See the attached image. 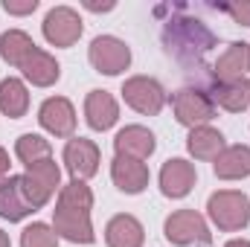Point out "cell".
<instances>
[{
	"label": "cell",
	"mask_w": 250,
	"mask_h": 247,
	"mask_svg": "<svg viewBox=\"0 0 250 247\" xmlns=\"http://www.w3.org/2000/svg\"><path fill=\"white\" fill-rule=\"evenodd\" d=\"M93 192L84 181H70L62 186L56 209H53V230L56 236L73 245H93L96 233L90 224Z\"/></svg>",
	"instance_id": "6da1fadb"
},
{
	"label": "cell",
	"mask_w": 250,
	"mask_h": 247,
	"mask_svg": "<svg viewBox=\"0 0 250 247\" xmlns=\"http://www.w3.org/2000/svg\"><path fill=\"white\" fill-rule=\"evenodd\" d=\"M163 41H166V50L178 62H201V56L212 47L215 38L201 21L172 18L163 29Z\"/></svg>",
	"instance_id": "7a4b0ae2"
},
{
	"label": "cell",
	"mask_w": 250,
	"mask_h": 247,
	"mask_svg": "<svg viewBox=\"0 0 250 247\" xmlns=\"http://www.w3.org/2000/svg\"><path fill=\"white\" fill-rule=\"evenodd\" d=\"M207 215L221 233H239L250 224V201L239 189H218L207 201Z\"/></svg>",
	"instance_id": "3957f363"
},
{
	"label": "cell",
	"mask_w": 250,
	"mask_h": 247,
	"mask_svg": "<svg viewBox=\"0 0 250 247\" xmlns=\"http://www.w3.org/2000/svg\"><path fill=\"white\" fill-rule=\"evenodd\" d=\"M21 184H23V195L26 201L32 204V209L38 212L41 206L50 204V198L56 192H62V169L53 157H44L32 166H26V172L21 175Z\"/></svg>",
	"instance_id": "277c9868"
},
{
	"label": "cell",
	"mask_w": 250,
	"mask_h": 247,
	"mask_svg": "<svg viewBox=\"0 0 250 247\" xmlns=\"http://www.w3.org/2000/svg\"><path fill=\"white\" fill-rule=\"evenodd\" d=\"M163 236L166 242L175 247H189V245H209L212 233L209 224L201 212L195 209H175L166 221H163Z\"/></svg>",
	"instance_id": "5b68a950"
},
{
	"label": "cell",
	"mask_w": 250,
	"mask_h": 247,
	"mask_svg": "<svg viewBox=\"0 0 250 247\" xmlns=\"http://www.w3.org/2000/svg\"><path fill=\"white\" fill-rule=\"evenodd\" d=\"M123 99L125 105L143 117H157L166 105V90L157 79L151 76H131L123 82Z\"/></svg>",
	"instance_id": "8992f818"
},
{
	"label": "cell",
	"mask_w": 250,
	"mask_h": 247,
	"mask_svg": "<svg viewBox=\"0 0 250 247\" xmlns=\"http://www.w3.org/2000/svg\"><path fill=\"white\" fill-rule=\"evenodd\" d=\"M87 59L96 73L102 76H120L131 67V47L117 35H96L87 47Z\"/></svg>",
	"instance_id": "52a82bcc"
},
{
	"label": "cell",
	"mask_w": 250,
	"mask_h": 247,
	"mask_svg": "<svg viewBox=\"0 0 250 247\" xmlns=\"http://www.w3.org/2000/svg\"><path fill=\"white\" fill-rule=\"evenodd\" d=\"M172 111H175V120L192 131L198 125H209V120L215 117V102L209 93L198 87H181L172 96Z\"/></svg>",
	"instance_id": "ba28073f"
},
{
	"label": "cell",
	"mask_w": 250,
	"mask_h": 247,
	"mask_svg": "<svg viewBox=\"0 0 250 247\" xmlns=\"http://www.w3.org/2000/svg\"><path fill=\"white\" fill-rule=\"evenodd\" d=\"M41 29H44L47 44L64 50V47H73V44L82 38L84 23H82L79 12H76L73 6H53V9L47 12V18H44Z\"/></svg>",
	"instance_id": "9c48e42d"
},
{
	"label": "cell",
	"mask_w": 250,
	"mask_h": 247,
	"mask_svg": "<svg viewBox=\"0 0 250 247\" xmlns=\"http://www.w3.org/2000/svg\"><path fill=\"white\" fill-rule=\"evenodd\" d=\"M64 166L73 181H87L99 172V145L87 137H70L64 145Z\"/></svg>",
	"instance_id": "30bf717a"
},
{
	"label": "cell",
	"mask_w": 250,
	"mask_h": 247,
	"mask_svg": "<svg viewBox=\"0 0 250 247\" xmlns=\"http://www.w3.org/2000/svg\"><path fill=\"white\" fill-rule=\"evenodd\" d=\"M38 123L53 137H73L76 131V108L67 96H50L38 108Z\"/></svg>",
	"instance_id": "8fae6325"
},
{
	"label": "cell",
	"mask_w": 250,
	"mask_h": 247,
	"mask_svg": "<svg viewBox=\"0 0 250 247\" xmlns=\"http://www.w3.org/2000/svg\"><path fill=\"white\" fill-rule=\"evenodd\" d=\"M157 148L154 134L146 125H125L114 137V151L117 157H131V160H148Z\"/></svg>",
	"instance_id": "7c38bea8"
},
{
	"label": "cell",
	"mask_w": 250,
	"mask_h": 247,
	"mask_svg": "<svg viewBox=\"0 0 250 247\" xmlns=\"http://www.w3.org/2000/svg\"><path fill=\"white\" fill-rule=\"evenodd\" d=\"M195 181H198V172L184 157H172L160 169V192L166 198H175V201L187 198L189 192H192V186H195Z\"/></svg>",
	"instance_id": "4fadbf2b"
},
{
	"label": "cell",
	"mask_w": 250,
	"mask_h": 247,
	"mask_svg": "<svg viewBox=\"0 0 250 247\" xmlns=\"http://www.w3.org/2000/svg\"><path fill=\"white\" fill-rule=\"evenodd\" d=\"M21 73H23V79H26L29 84H35V87H53V84L62 79V64L56 62V56H50L47 50L35 47V50L26 56V62L21 64Z\"/></svg>",
	"instance_id": "5bb4252c"
},
{
	"label": "cell",
	"mask_w": 250,
	"mask_h": 247,
	"mask_svg": "<svg viewBox=\"0 0 250 247\" xmlns=\"http://www.w3.org/2000/svg\"><path fill=\"white\" fill-rule=\"evenodd\" d=\"M84 120L93 131H108L120 120V105L108 90H90L84 96Z\"/></svg>",
	"instance_id": "9a60e30c"
},
{
	"label": "cell",
	"mask_w": 250,
	"mask_h": 247,
	"mask_svg": "<svg viewBox=\"0 0 250 247\" xmlns=\"http://www.w3.org/2000/svg\"><path fill=\"white\" fill-rule=\"evenodd\" d=\"M148 166L143 160H131V157H114L111 163V181L114 186L125 195H140L148 186Z\"/></svg>",
	"instance_id": "2e32d148"
},
{
	"label": "cell",
	"mask_w": 250,
	"mask_h": 247,
	"mask_svg": "<svg viewBox=\"0 0 250 247\" xmlns=\"http://www.w3.org/2000/svg\"><path fill=\"white\" fill-rule=\"evenodd\" d=\"M32 204L26 201L23 195V184H21V175H9L3 184H0V218L15 224V221H23L26 215H32Z\"/></svg>",
	"instance_id": "e0dca14e"
},
{
	"label": "cell",
	"mask_w": 250,
	"mask_h": 247,
	"mask_svg": "<svg viewBox=\"0 0 250 247\" xmlns=\"http://www.w3.org/2000/svg\"><path fill=\"white\" fill-rule=\"evenodd\" d=\"M245 73H248V44H245V41H233V44L218 56V62L212 64L215 84L242 82Z\"/></svg>",
	"instance_id": "ac0fdd59"
},
{
	"label": "cell",
	"mask_w": 250,
	"mask_h": 247,
	"mask_svg": "<svg viewBox=\"0 0 250 247\" xmlns=\"http://www.w3.org/2000/svg\"><path fill=\"white\" fill-rule=\"evenodd\" d=\"M143 242H146V230L128 212L114 215L105 224V245L108 247H143Z\"/></svg>",
	"instance_id": "d6986e66"
},
{
	"label": "cell",
	"mask_w": 250,
	"mask_h": 247,
	"mask_svg": "<svg viewBox=\"0 0 250 247\" xmlns=\"http://www.w3.org/2000/svg\"><path fill=\"white\" fill-rule=\"evenodd\" d=\"M212 172L221 181H245L250 175V148L248 145H227L215 160H212Z\"/></svg>",
	"instance_id": "ffe728a7"
},
{
	"label": "cell",
	"mask_w": 250,
	"mask_h": 247,
	"mask_svg": "<svg viewBox=\"0 0 250 247\" xmlns=\"http://www.w3.org/2000/svg\"><path fill=\"white\" fill-rule=\"evenodd\" d=\"M224 148H227L224 134L218 128H212V125H198L187 137V151L195 160H215Z\"/></svg>",
	"instance_id": "44dd1931"
},
{
	"label": "cell",
	"mask_w": 250,
	"mask_h": 247,
	"mask_svg": "<svg viewBox=\"0 0 250 247\" xmlns=\"http://www.w3.org/2000/svg\"><path fill=\"white\" fill-rule=\"evenodd\" d=\"M0 111L9 120L26 117V111H29V90H26V84L21 79L9 76V79L0 82Z\"/></svg>",
	"instance_id": "7402d4cb"
},
{
	"label": "cell",
	"mask_w": 250,
	"mask_h": 247,
	"mask_svg": "<svg viewBox=\"0 0 250 247\" xmlns=\"http://www.w3.org/2000/svg\"><path fill=\"white\" fill-rule=\"evenodd\" d=\"M212 102L230 114H242L250 108V82H230V84H215L212 90Z\"/></svg>",
	"instance_id": "603a6c76"
},
{
	"label": "cell",
	"mask_w": 250,
	"mask_h": 247,
	"mask_svg": "<svg viewBox=\"0 0 250 247\" xmlns=\"http://www.w3.org/2000/svg\"><path fill=\"white\" fill-rule=\"evenodd\" d=\"M35 47H38V44H35L23 29H9V32L0 35V59L6 64H12V67H18V70H21V64L26 62V56H29Z\"/></svg>",
	"instance_id": "cb8c5ba5"
},
{
	"label": "cell",
	"mask_w": 250,
	"mask_h": 247,
	"mask_svg": "<svg viewBox=\"0 0 250 247\" xmlns=\"http://www.w3.org/2000/svg\"><path fill=\"white\" fill-rule=\"evenodd\" d=\"M50 151H53L50 148V140H44L41 134H21L15 140V154H18V160L23 166H32V163L50 157Z\"/></svg>",
	"instance_id": "d4e9b609"
},
{
	"label": "cell",
	"mask_w": 250,
	"mask_h": 247,
	"mask_svg": "<svg viewBox=\"0 0 250 247\" xmlns=\"http://www.w3.org/2000/svg\"><path fill=\"white\" fill-rule=\"evenodd\" d=\"M21 247H59V236H56V230L50 224L32 221L21 233Z\"/></svg>",
	"instance_id": "484cf974"
},
{
	"label": "cell",
	"mask_w": 250,
	"mask_h": 247,
	"mask_svg": "<svg viewBox=\"0 0 250 247\" xmlns=\"http://www.w3.org/2000/svg\"><path fill=\"white\" fill-rule=\"evenodd\" d=\"M236 23H242V26H250V0H242V3H227V6H221Z\"/></svg>",
	"instance_id": "4316f807"
},
{
	"label": "cell",
	"mask_w": 250,
	"mask_h": 247,
	"mask_svg": "<svg viewBox=\"0 0 250 247\" xmlns=\"http://www.w3.org/2000/svg\"><path fill=\"white\" fill-rule=\"evenodd\" d=\"M3 12L9 15H32L38 9V0H3Z\"/></svg>",
	"instance_id": "83f0119b"
},
{
	"label": "cell",
	"mask_w": 250,
	"mask_h": 247,
	"mask_svg": "<svg viewBox=\"0 0 250 247\" xmlns=\"http://www.w3.org/2000/svg\"><path fill=\"white\" fill-rule=\"evenodd\" d=\"M117 3L114 0H105V3H96V0H84V9H90V12H111Z\"/></svg>",
	"instance_id": "f1b7e54d"
},
{
	"label": "cell",
	"mask_w": 250,
	"mask_h": 247,
	"mask_svg": "<svg viewBox=\"0 0 250 247\" xmlns=\"http://www.w3.org/2000/svg\"><path fill=\"white\" fill-rule=\"evenodd\" d=\"M9 169H12V163H9V151H6V148L0 145V181H6Z\"/></svg>",
	"instance_id": "f546056e"
},
{
	"label": "cell",
	"mask_w": 250,
	"mask_h": 247,
	"mask_svg": "<svg viewBox=\"0 0 250 247\" xmlns=\"http://www.w3.org/2000/svg\"><path fill=\"white\" fill-rule=\"evenodd\" d=\"M224 247H250V242H248V239H230Z\"/></svg>",
	"instance_id": "4dcf8cb0"
},
{
	"label": "cell",
	"mask_w": 250,
	"mask_h": 247,
	"mask_svg": "<svg viewBox=\"0 0 250 247\" xmlns=\"http://www.w3.org/2000/svg\"><path fill=\"white\" fill-rule=\"evenodd\" d=\"M0 247H12V242H9V236L0 230Z\"/></svg>",
	"instance_id": "1f68e13d"
},
{
	"label": "cell",
	"mask_w": 250,
	"mask_h": 247,
	"mask_svg": "<svg viewBox=\"0 0 250 247\" xmlns=\"http://www.w3.org/2000/svg\"><path fill=\"white\" fill-rule=\"evenodd\" d=\"M248 73H250V44H248Z\"/></svg>",
	"instance_id": "d6a6232c"
}]
</instances>
